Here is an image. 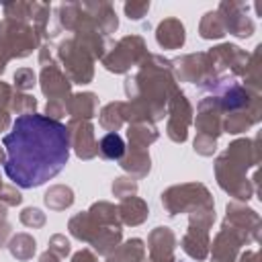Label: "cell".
I'll list each match as a JSON object with an SVG mask.
<instances>
[{
	"instance_id": "cell-1",
	"label": "cell",
	"mask_w": 262,
	"mask_h": 262,
	"mask_svg": "<svg viewBox=\"0 0 262 262\" xmlns=\"http://www.w3.org/2000/svg\"><path fill=\"white\" fill-rule=\"evenodd\" d=\"M6 147L4 172L20 188H35L57 176L70 158V139L63 123L45 115H23L2 139Z\"/></svg>"
},
{
	"instance_id": "cell-2",
	"label": "cell",
	"mask_w": 262,
	"mask_h": 262,
	"mask_svg": "<svg viewBox=\"0 0 262 262\" xmlns=\"http://www.w3.org/2000/svg\"><path fill=\"white\" fill-rule=\"evenodd\" d=\"M176 90L178 86L172 72V61L164 59L162 55L149 53L139 66V72L125 80V92L129 100L143 102L149 108L154 121L164 119L166 104Z\"/></svg>"
},
{
	"instance_id": "cell-3",
	"label": "cell",
	"mask_w": 262,
	"mask_h": 262,
	"mask_svg": "<svg viewBox=\"0 0 262 262\" xmlns=\"http://www.w3.org/2000/svg\"><path fill=\"white\" fill-rule=\"evenodd\" d=\"M260 160L256 139H237L225 154L215 160V176L219 186L235 196L237 201H248L254 192V186L246 180V170L256 166Z\"/></svg>"
},
{
	"instance_id": "cell-4",
	"label": "cell",
	"mask_w": 262,
	"mask_h": 262,
	"mask_svg": "<svg viewBox=\"0 0 262 262\" xmlns=\"http://www.w3.org/2000/svg\"><path fill=\"white\" fill-rule=\"evenodd\" d=\"M39 35L35 33L33 25L14 20V18H2L0 23V74L6 70V63L14 57H27L37 49Z\"/></svg>"
},
{
	"instance_id": "cell-5",
	"label": "cell",
	"mask_w": 262,
	"mask_h": 262,
	"mask_svg": "<svg viewBox=\"0 0 262 262\" xmlns=\"http://www.w3.org/2000/svg\"><path fill=\"white\" fill-rule=\"evenodd\" d=\"M162 207L166 209L168 215H178V213H190L199 207H213V196L207 190V186L190 182V184H180V186H170L168 190L162 192Z\"/></svg>"
},
{
	"instance_id": "cell-6",
	"label": "cell",
	"mask_w": 262,
	"mask_h": 262,
	"mask_svg": "<svg viewBox=\"0 0 262 262\" xmlns=\"http://www.w3.org/2000/svg\"><path fill=\"white\" fill-rule=\"evenodd\" d=\"M147 55L149 53L145 49V41L139 35H127V37L119 39L102 55V66L108 72L125 74L127 70H131V66H141Z\"/></svg>"
},
{
	"instance_id": "cell-7",
	"label": "cell",
	"mask_w": 262,
	"mask_h": 262,
	"mask_svg": "<svg viewBox=\"0 0 262 262\" xmlns=\"http://www.w3.org/2000/svg\"><path fill=\"white\" fill-rule=\"evenodd\" d=\"M57 57H59L63 74L68 76L70 82H74V84H88L92 80V76H94V66H92L94 59L74 37L59 43Z\"/></svg>"
},
{
	"instance_id": "cell-8",
	"label": "cell",
	"mask_w": 262,
	"mask_h": 262,
	"mask_svg": "<svg viewBox=\"0 0 262 262\" xmlns=\"http://www.w3.org/2000/svg\"><path fill=\"white\" fill-rule=\"evenodd\" d=\"M190 121H192V106H190L188 98L180 90H176L172 94V98L168 100V127H166V135L172 141H176V143L186 141Z\"/></svg>"
},
{
	"instance_id": "cell-9",
	"label": "cell",
	"mask_w": 262,
	"mask_h": 262,
	"mask_svg": "<svg viewBox=\"0 0 262 262\" xmlns=\"http://www.w3.org/2000/svg\"><path fill=\"white\" fill-rule=\"evenodd\" d=\"M70 147L76 151L80 160H92L96 156V139H94V127L90 121L84 119H70L66 125Z\"/></svg>"
},
{
	"instance_id": "cell-10",
	"label": "cell",
	"mask_w": 262,
	"mask_h": 262,
	"mask_svg": "<svg viewBox=\"0 0 262 262\" xmlns=\"http://www.w3.org/2000/svg\"><path fill=\"white\" fill-rule=\"evenodd\" d=\"M209 57H211V63H213V70L221 76L223 70H229L233 76H244V70H246V63L250 59V55L239 49L237 45H229V43H223V45H217L213 47L211 51H207Z\"/></svg>"
},
{
	"instance_id": "cell-11",
	"label": "cell",
	"mask_w": 262,
	"mask_h": 262,
	"mask_svg": "<svg viewBox=\"0 0 262 262\" xmlns=\"http://www.w3.org/2000/svg\"><path fill=\"white\" fill-rule=\"evenodd\" d=\"M196 135L217 139L223 133V111L217 96H207L199 102L196 108Z\"/></svg>"
},
{
	"instance_id": "cell-12",
	"label": "cell",
	"mask_w": 262,
	"mask_h": 262,
	"mask_svg": "<svg viewBox=\"0 0 262 262\" xmlns=\"http://www.w3.org/2000/svg\"><path fill=\"white\" fill-rule=\"evenodd\" d=\"M250 237L229 223H223L221 231L213 242V262H235L237 250L248 244Z\"/></svg>"
},
{
	"instance_id": "cell-13",
	"label": "cell",
	"mask_w": 262,
	"mask_h": 262,
	"mask_svg": "<svg viewBox=\"0 0 262 262\" xmlns=\"http://www.w3.org/2000/svg\"><path fill=\"white\" fill-rule=\"evenodd\" d=\"M217 12L223 18L225 33H231L235 37H250L254 33V20L246 14V4L242 2H221Z\"/></svg>"
},
{
	"instance_id": "cell-14",
	"label": "cell",
	"mask_w": 262,
	"mask_h": 262,
	"mask_svg": "<svg viewBox=\"0 0 262 262\" xmlns=\"http://www.w3.org/2000/svg\"><path fill=\"white\" fill-rule=\"evenodd\" d=\"M41 90L47 96V100H59V102H68V98L72 96L70 88L72 82L68 80V76L63 74V70L57 63H49L43 66L41 70Z\"/></svg>"
},
{
	"instance_id": "cell-15",
	"label": "cell",
	"mask_w": 262,
	"mask_h": 262,
	"mask_svg": "<svg viewBox=\"0 0 262 262\" xmlns=\"http://www.w3.org/2000/svg\"><path fill=\"white\" fill-rule=\"evenodd\" d=\"M225 223L233 225L235 229L244 231L252 242L258 239V231H260V217L256 211L248 209L246 205L233 201L227 205V217H225Z\"/></svg>"
},
{
	"instance_id": "cell-16",
	"label": "cell",
	"mask_w": 262,
	"mask_h": 262,
	"mask_svg": "<svg viewBox=\"0 0 262 262\" xmlns=\"http://www.w3.org/2000/svg\"><path fill=\"white\" fill-rule=\"evenodd\" d=\"M80 4H82V10H84V16L88 18V23L94 25L102 35L117 31L119 18H117L113 4H108V2H80Z\"/></svg>"
},
{
	"instance_id": "cell-17",
	"label": "cell",
	"mask_w": 262,
	"mask_h": 262,
	"mask_svg": "<svg viewBox=\"0 0 262 262\" xmlns=\"http://www.w3.org/2000/svg\"><path fill=\"white\" fill-rule=\"evenodd\" d=\"M176 235L170 227H156L147 237V250L151 260H174Z\"/></svg>"
},
{
	"instance_id": "cell-18",
	"label": "cell",
	"mask_w": 262,
	"mask_h": 262,
	"mask_svg": "<svg viewBox=\"0 0 262 262\" xmlns=\"http://www.w3.org/2000/svg\"><path fill=\"white\" fill-rule=\"evenodd\" d=\"M186 33L178 18H164L156 29V41L164 49H180L184 45Z\"/></svg>"
},
{
	"instance_id": "cell-19",
	"label": "cell",
	"mask_w": 262,
	"mask_h": 262,
	"mask_svg": "<svg viewBox=\"0 0 262 262\" xmlns=\"http://www.w3.org/2000/svg\"><path fill=\"white\" fill-rule=\"evenodd\" d=\"M66 111L72 119H84L90 121L98 113V98L92 92H80L72 94L66 102Z\"/></svg>"
},
{
	"instance_id": "cell-20",
	"label": "cell",
	"mask_w": 262,
	"mask_h": 262,
	"mask_svg": "<svg viewBox=\"0 0 262 262\" xmlns=\"http://www.w3.org/2000/svg\"><path fill=\"white\" fill-rule=\"evenodd\" d=\"M119 164L125 172L131 174V178H143L149 174V168H151L147 149H135V147L125 149V156L119 160Z\"/></svg>"
},
{
	"instance_id": "cell-21",
	"label": "cell",
	"mask_w": 262,
	"mask_h": 262,
	"mask_svg": "<svg viewBox=\"0 0 262 262\" xmlns=\"http://www.w3.org/2000/svg\"><path fill=\"white\" fill-rule=\"evenodd\" d=\"M117 213H119V221L121 223H125V225H141L147 219L149 209H147L145 201H141L139 196H127L117 207Z\"/></svg>"
},
{
	"instance_id": "cell-22",
	"label": "cell",
	"mask_w": 262,
	"mask_h": 262,
	"mask_svg": "<svg viewBox=\"0 0 262 262\" xmlns=\"http://www.w3.org/2000/svg\"><path fill=\"white\" fill-rule=\"evenodd\" d=\"M209 231L205 229H194L188 227V231L182 237V250L192 258V260H205L209 254Z\"/></svg>"
},
{
	"instance_id": "cell-23",
	"label": "cell",
	"mask_w": 262,
	"mask_h": 262,
	"mask_svg": "<svg viewBox=\"0 0 262 262\" xmlns=\"http://www.w3.org/2000/svg\"><path fill=\"white\" fill-rule=\"evenodd\" d=\"M68 229H70V233H72L74 237H78L80 242L92 244L94 237L98 235V231L102 229V225H98V223L88 215V211H84V213H78V215H74V217L70 219Z\"/></svg>"
},
{
	"instance_id": "cell-24",
	"label": "cell",
	"mask_w": 262,
	"mask_h": 262,
	"mask_svg": "<svg viewBox=\"0 0 262 262\" xmlns=\"http://www.w3.org/2000/svg\"><path fill=\"white\" fill-rule=\"evenodd\" d=\"M258 121H260V106L250 108V111L229 113L223 119V131H227V133H244Z\"/></svg>"
},
{
	"instance_id": "cell-25",
	"label": "cell",
	"mask_w": 262,
	"mask_h": 262,
	"mask_svg": "<svg viewBox=\"0 0 262 262\" xmlns=\"http://www.w3.org/2000/svg\"><path fill=\"white\" fill-rule=\"evenodd\" d=\"M145 258V246L139 237L127 239L123 246L119 244L113 254H108L106 262H143Z\"/></svg>"
},
{
	"instance_id": "cell-26",
	"label": "cell",
	"mask_w": 262,
	"mask_h": 262,
	"mask_svg": "<svg viewBox=\"0 0 262 262\" xmlns=\"http://www.w3.org/2000/svg\"><path fill=\"white\" fill-rule=\"evenodd\" d=\"M127 137H129V147L147 149V145L158 139V129L151 123H129Z\"/></svg>"
},
{
	"instance_id": "cell-27",
	"label": "cell",
	"mask_w": 262,
	"mask_h": 262,
	"mask_svg": "<svg viewBox=\"0 0 262 262\" xmlns=\"http://www.w3.org/2000/svg\"><path fill=\"white\" fill-rule=\"evenodd\" d=\"M96 156L104 160H121L125 156V141L119 133H106L96 141Z\"/></svg>"
},
{
	"instance_id": "cell-28",
	"label": "cell",
	"mask_w": 262,
	"mask_h": 262,
	"mask_svg": "<svg viewBox=\"0 0 262 262\" xmlns=\"http://www.w3.org/2000/svg\"><path fill=\"white\" fill-rule=\"evenodd\" d=\"M43 201L51 211H63L74 205V190L66 184H55L45 192Z\"/></svg>"
},
{
	"instance_id": "cell-29",
	"label": "cell",
	"mask_w": 262,
	"mask_h": 262,
	"mask_svg": "<svg viewBox=\"0 0 262 262\" xmlns=\"http://www.w3.org/2000/svg\"><path fill=\"white\" fill-rule=\"evenodd\" d=\"M88 215L102 227H121V221H119V213H117V207L106 203V201H100V203H94L90 209H88Z\"/></svg>"
},
{
	"instance_id": "cell-30",
	"label": "cell",
	"mask_w": 262,
	"mask_h": 262,
	"mask_svg": "<svg viewBox=\"0 0 262 262\" xmlns=\"http://www.w3.org/2000/svg\"><path fill=\"white\" fill-rule=\"evenodd\" d=\"M119 244H121V227H102L92 242L94 250L102 256L113 254Z\"/></svg>"
},
{
	"instance_id": "cell-31",
	"label": "cell",
	"mask_w": 262,
	"mask_h": 262,
	"mask_svg": "<svg viewBox=\"0 0 262 262\" xmlns=\"http://www.w3.org/2000/svg\"><path fill=\"white\" fill-rule=\"evenodd\" d=\"M8 250H10V254H12L16 260H23V262H25V260H31V258L35 256L37 244H35L33 235H29V233H16V235L10 237Z\"/></svg>"
},
{
	"instance_id": "cell-32",
	"label": "cell",
	"mask_w": 262,
	"mask_h": 262,
	"mask_svg": "<svg viewBox=\"0 0 262 262\" xmlns=\"http://www.w3.org/2000/svg\"><path fill=\"white\" fill-rule=\"evenodd\" d=\"M98 121L100 125L108 131V133H117V129L125 123V117H123V102H108L102 106L100 115H98Z\"/></svg>"
},
{
	"instance_id": "cell-33",
	"label": "cell",
	"mask_w": 262,
	"mask_h": 262,
	"mask_svg": "<svg viewBox=\"0 0 262 262\" xmlns=\"http://www.w3.org/2000/svg\"><path fill=\"white\" fill-rule=\"evenodd\" d=\"M199 35L203 39H221L225 35V25H223V18H221V14L217 10L215 12H207L201 18Z\"/></svg>"
},
{
	"instance_id": "cell-34",
	"label": "cell",
	"mask_w": 262,
	"mask_h": 262,
	"mask_svg": "<svg viewBox=\"0 0 262 262\" xmlns=\"http://www.w3.org/2000/svg\"><path fill=\"white\" fill-rule=\"evenodd\" d=\"M10 113H16V115H31L35 113L37 108V100L31 96V94H25V92H12V98H10Z\"/></svg>"
},
{
	"instance_id": "cell-35",
	"label": "cell",
	"mask_w": 262,
	"mask_h": 262,
	"mask_svg": "<svg viewBox=\"0 0 262 262\" xmlns=\"http://www.w3.org/2000/svg\"><path fill=\"white\" fill-rule=\"evenodd\" d=\"M33 6H35V2H10V4H4V16L29 23L33 18Z\"/></svg>"
},
{
	"instance_id": "cell-36",
	"label": "cell",
	"mask_w": 262,
	"mask_h": 262,
	"mask_svg": "<svg viewBox=\"0 0 262 262\" xmlns=\"http://www.w3.org/2000/svg\"><path fill=\"white\" fill-rule=\"evenodd\" d=\"M33 29H35V33L39 35V39H43L45 37V33H47V20H49V4H39V2H35V6H33Z\"/></svg>"
},
{
	"instance_id": "cell-37",
	"label": "cell",
	"mask_w": 262,
	"mask_h": 262,
	"mask_svg": "<svg viewBox=\"0 0 262 262\" xmlns=\"http://www.w3.org/2000/svg\"><path fill=\"white\" fill-rule=\"evenodd\" d=\"M137 192V182L135 178L131 176H121V178H115L113 180V194L117 199H127V196H135Z\"/></svg>"
},
{
	"instance_id": "cell-38",
	"label": "cell",
	"mask_w": 262,
	"mask_h": 262,
	"mask_svg": "<svg viewBox=\"0 0 262 262\" xmlns=\"http://www.w3.org/2000/svg\"><path fill=\"white\" fill-rule=\"evenodd\" d=\"M37 76H35V72L31 70V68H20V70H16L14 72V88H16V92L20 90V92H27V90H31L37 82Z\"/></svg>"
},
{
	"instance_id": "cell-39",
	"label": "cell",
	"mask_w": 262,
	"mask_h": 262,
	"mask_svg": "<svg viewBox=\"0 0 262 262\" xmlns=\"http://www.w3.org/2000/svg\"><path fill=\"white\" fill-rule=\"evenodd\" d=\"M45 221H47V217H45V213H43L41 209L27 207V209H23V213H20V223L27 225V227L37 229V227H43Z\"/></svg>"
},
{
	"instance_id": "cell-40",
	"label": "cell",
	"mask_w": 262,
	"mask_h": 262,
	"mask_svg": "<svg viewBox=\"0 0 262 262\" xmlns=\"http://www.w3.org/2000/svg\"><path fill=\"white\" fill-rule=\"evenodd\" d=\"M49 252H53L55 256H59L61 260L70 254V242L66 239V235H61V233H55V235H51L49 237V248H47Z\"/></svg>"
},
{
	"instance_id": "cell-41",
	"label": "cell",
	"mask_w": 262,
	"mask_h": 262,
	"mask_svg": "<svg viewBox=\"0 0 262 262\" xmlns=\"http://www.w3.org/2000/svg\"><path fill=\"white\" fill-rule=\"evenodd\" d=\"M0 203L6 205V207H16V205L23 203V194L14 186H10V184H2V188H0Z\"/></svg>"
},
{
	"instance_id": "cell-42",
	"label": "cell",
	"mask_w": 262,
	"mask_h": 262,
	"mask_svg": "<svg viewBox=\"0 0 262 262\" xmlns=\"http://www.w3.org/2000/svg\"><path fill=\"white\" fill-rule=\"evenodd\" d=\"M192 145H194V151L199 156H213V151L217 149V139H211V137H205V135H196Z\"/></svg>"
},
{
	"instance_id": "cell-43",
	"label": "cell",
	"mask_w": 262,
	"mask_h": 262,
	"mask_svg": "<svg viewBox=\"0 0 262 262\" xmlns=\"http://www.w3.org/2000/svg\"><path fill=\"white\" fill-rule=\"evenodd\" d=\"M149 10V2H127L125 4V14L131 20H141Z\"/></svg>"
},
{
	"instance_id": "cell-44",
	"label": "cell",
	"mask_w": 262,
	"mask_h": 262,
	"mask_svg": "<svg viewBox=\"0 0 262 262\" xmlns=\"http://www.w3.org/2000/svg\"><path fill=\"white\" fill-rule=\"evenodd\" d=\"M63 115H68V111H66V102H59V100H47L45 117H49V119H53V121H59Z\"/></svg>"
},
{
	"instance_id": "cell-45",
	"label": "cell",
	"mask_w": 262,
	"mask_h": 262,
	"mask_svg": "<svg viewBox=\"0 0 262 262\" xmlns=\"http://www.w3.org/2000/svg\"><path fill=\"white\" fill-rule=\"evenodd\" d=\"M8 235H10V223H8V215H6V205L0 203V246L6 244Z\"/></svg>"
},
{
	"instance_id": "cell-46",
	"label": "cell",
	"mask_w": 262,
	"mask_h": 262,
	"mask_svg": "<svg viewBox=\"0 0 262 262\" xmlns=\"http://www.w3.org/2000/svg\"><path fill=\"white\" fill-rule=\"evenodd\" d=\"M70 262H98V260H96V256H94L90 250H86V248H84V250L76 252V254L72 256V260H70Z\"/></svg>"
},
{
	"instance_id": "cell-47",
	"label": "cell",
	"mask_w": 262,
	"mask_h": 262,
	"mask_svg": "<svg viewBox=\"0 0 262 262\" xmlns=\"http://www.w3.org/2000/svg\"><path fill=\"white\" fill-rule=\"evenodd\" d=\"M39 262H61V258H59V256H55L53 252H49V250H47V252H43V254H41Z\"/></svg>"
},
{
	"instance_id": "cell-48",
	"label": "cell",
	"mask_w": 262,
	"mask_h": 262,
	"mask_svg": "<svg viewBox=\"0 0 262 262\" xmlns=\"http://www.w3.org/2000/svg\"><path fill=\"white\" fill-rule=\"evenodd\" d=\"M239 262H258V252H252V250L244 252L242 258H239Z\"/></svg>"
},
{
	"instance_id": "cell-49",
	"label": "cell",
	"mask_w": 262,
	"mask_h": 262,
	"mask_svg": "<svg viewBox=\"0 0 262 262\" xmlns=\"http://www.w3.org/2000/svg\"><path fill=\"white\" fill-rule=\"evenodd\" d=\"M6 162V158H4V151H2V147H0V164H4Z\"/></svg>"
},
{
	"instance_id": "cell-50",
	"label": "cell",
	"mask_w": 262,
	"mask_h": 262,
	"mask_svg": "<svg viewBox=\"0 0 262 262\" xmlns=\"http://www.w3.org/2000/svg\"><path fill=\"white\" fill-rule=\"evenodd\" d=\"M149 262H174V260H149Z\"/></svg>"
},
{
	"instance_id": "cell-51",
	"label": "cell",
	"mask_w": 262,
	"mask_h": 262,
	"mask_svg": "<svg viewBox=\"0 0 262 262\" xmlns=\"http://www.w3.org/2000/svg\"><path fill=\"white\" fill-rule=\"evenodd\" d=\"M0 188H2V180H0Z\"/></svg>"
}]
</instances>
